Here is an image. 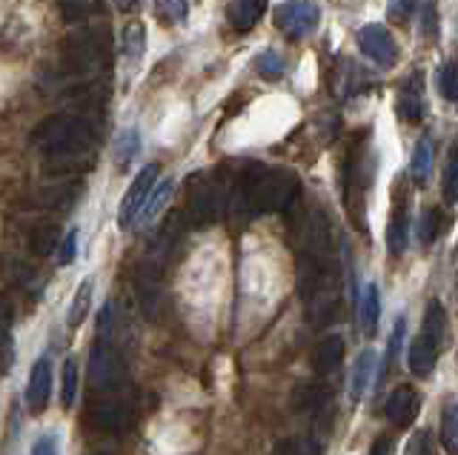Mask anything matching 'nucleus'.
<instances>
[{"mask_svg":"<svg viewBox=\"0 0 458 455\" xmlns=\"http://www.w3.org/2000/svg\"><path fill=\"white\" fill-rule=\"evenodd\" d=\"M441 444L450 455H458V404L444 409L441 418Z\"/></svg>","mask_w":458,"mask_h":455,"instance_id":"obj_30","label":"nucleus"},{"mask_svg":"<svg viewBox=\"0 0 458 455\" xmlns=\"http://www.w3.org/2000/svg\"><path fill=\"white\" fill-rule=\"evenodd\" d=\"M32 455H57V441L55 435H43L32 444Z\"/></svg>","mask_w":458,"mask_h":455,"instance_id":"obj_40","label":"nucleus"},{"mask_svg":"<svg viewBox=\"0 0 458 455\" xmlns=\"http://www.w3.org/2000/svg\"><path fill=\"white\" fill-rule=\"evenodd\" d=\"M404 455H438L436 452V444H433V435L427 430H419L410 441H407V450Z\"/></svg>","mask_w":458,"mask_h":455,"instance_id":"obj_35","label":"nucleus"},{"mask_svg":"<svg viewBox=\"0 0 458 455\" xmlns=\"http://www.w3.org/2000/svg\"><path fill=\"white\" fill-rule=\"evenodd\" d=\"M121 46H123L126 61H140V58H143V52H147V26H143L140 21L126 23Z\"/></svg>","mask_w":458,"mask_h":455,"instance_id":"obj_24","label":"nucleus"},{"mask_svg":"<svg viewBox=\"0 0 458 455\" xmlns=\"http://www.w3.org/2000/svg\"><path fill=\"white\" fill-rule=\"evenodd\" d=\"M376 181V155H372L369 130H358L350 138L347 155L341 161V192L344 209L358 232H367V195Z\"/></svg>","mask_w":458,"mask_h":455,"instance_id":"obj_1","label":"nucleus"},{"mask_svg":"<svg viewBox=\"0 0 458 455\" xmlns=\"http://www.w3.org/2000/svg\"><path fill=\"white\" fill-rule=\"evenodd\" d=\"M135 4H138V0H114V6H118L121 12H129Z\"/></svg>","mask_w":458,"mask_h":455,"instance_id":"obj_43","label":"nucleus"},{"mask_svg":"<svg viewBox=\"0 0 458 455\" xmlns=\"http://www.w3.org/2000/svg\"><path fill=\"white\" fill-rule=\"evenodd\" d=\"M272 455H321L318 441L304 438V435H293V438H281L276 447H272Z\"/></svg>","mask_w":458,"mask_h":455,"instance_id":"obj_28","label":"nucleus"},{"mask_svg":"<svg viewBox=\"0 0 458 455\" xmlns=\"http://www.w3.org/2000/svg\"><path fill=\"white\" fill-rule=\"evenodd\" d=\"M32 144L40 149L43 158L55 164H72L89 152L92 130L89 123L75 115H52L35 130Z\"/></svg>","mask_w":458,"mask_h":455,"instance_id":"obj_3","label":"nucleus"},{"mask_svg":"<svg viewBox=\"0 0 458 455\" xmlns=\"http://www.w3.org/2000/svg\"><path fill=\"white\" fill-rule=\"evenodd\" d=\"M429 175H433V144H429L427 138H421L410 158V178L419 183V187H424Z\"/></svg>","mask_w":458,"mask_h":455,"instance_id":"obj_21","label":"nucleus"},{"mask_svg":"<svg viewBox=\"0 0 458 455\" xmlns=\"http://www.w3.org/2000/svg\"><path fill=\"white\" fill-rule=\"evenodd\" d=\"M140 152V135L138 130H123L118 138H114V152H112V161L114 166L126 169L129 164L135 161V155Z\"/></svg>","mask_w":458,"mask_h":455,"instance_id":"obj_23","label":"nucleus"},{"mask_svg":"<svg viewBox=\"0 0 458 455\" xmlns=\"http://www.w3.org/2000/svg\"><path fill=\"white\" fill-rule=\"evenodd\" d=\"M52 398V361L49 355L35 361L32 373H29V383H26V407L32 416H40L43 409L49 407Z\"/></svg>","mask_w":458,"mask_h":455,"instance_id":"obj_10","label":"nucleus"},{"mask_svg":"<svg viewBox=\"0 0 458 455\" xmlns=\"http://www.w3.org/2000/svg\"><path fill=\"white\" fill-rule=\"evenodd\" d=\"M421 21H424L427 35H429V38H436V6H433V0H427V4H424Z\"/></svg>","mask_w":458,"mask_h":455,"instance_id":"obj_41","label":"nucleus"},{"mask_svg":"<svg viewBox=\"0 0 458 455\" xmlns=\"http://www.w3.org/2000/svg\"><path fill=\"white\" fill-rule=\"evenodd\" d=\"M123 381V361L114 350L112 338H98V344L89 355V383L95 390L106 392Z\"/></svg>","mask_w":458,"mask_h":455,"instance_id":"obj_6","label":"nucleus"},{"mask_svg":"<svg viewBox=\"0 0 458 455\" xmlns=\"http://www.w3.org/2000/svg\"><path fill=\"white\" fill-rule=\"evenodd\" d=\"M410 240V183L407 178H398L393 183V209L390 223H386V252L404 255Z\"/></svg>","mask_w":458,"mask_h":455,"instance_id":"obj_7","label":"nucleus"},{"mask_svg":"<svg viewBox=\"0 0 458 455\" xmlns=\"http://www.w3.org/2000/svg\"><path fill=\"white\" fill-rule=\"evenodd\" d=\"M78 258V230H69V235L61 240V266H69L72 261Z\"/></svg>","mask_w":458,"mask_h":455,"instance_id":"obj_38","label":"nucleus"},{"mask_svg":"<svg viewBox=\"0 0 458 455\" xmlns=\"http://www.w3.org/2000/svg\"><path fill=\"white\" fill-rule=\"evenodd\" d=\"M255 69H258V75H264L267 80H276V78H281L286 72V63H284V58L278 52L267 49V52H261L255 58Z\"/></svg>","mask_w":458,"mask_h":455,"instance_id":"obj_31","label":"nucleus"},{"mask_svg":"<svg viewBox=\"0 0 458 455\" xmlns=\"http://www.w3.org/2000/svg\"><path fill=\"white\" fill-rule=\"evenodd\" d=\"M444 335H447V312H444L441 301H429L424 309L421 333L410 344V355H407V364H410L412 375H419V378L433 375L438 352L444 347Z\"/></svg>","mask_w":458,"mask_h":455,"instance_id":"obj_4","label":"nucleus"},{"mask_svg":"<svg viewBox=\"0 0 458 455\" xmlns=\"http://www.w3.org/2000/svg\"><path fill=\"white\" fill-rule=\"evenodd\" d=\"M441 192L447 204H458V138L453 140L450 155H447V166H444V178H441Z\"/></svg>","mask_w":458,"mask_h":455,"instance_id":"obj_25","label":"nucleus"},{"mask_svg":"<svg viewBox=\"0 0 458 455\" xmlns=\"http://www.w3.org/2000/svg\"><path fill=\"white\" fill-rule=\"evenodd\" d=\"M157 173H161V166L157 164H147L138 173V178L132 181V187L126 190L123 201H121V212H118V223L121 230H129V226L135 223V218L140 215L143 204L149 201V195L155 190V181H157Z\"/></svg>","mask_w":458,"mask_h":455,"instance_id":"obj_9","label":"nucleus"},{"mask_svg":"<svg viewBox=\"0 0 458 455\" xmlns=\"http://www.w3.org/2000/svg\"><path fill=\"white\" fill-rule=\"evenodd\" d=\"M438 92L447 101H458V63H447L438 69Z\"/></svg>","mask_w":458,"mask_h":455,"instance_id":"obj_33","label":"nucleus"},{"mask_svg":"<svg viewBox=\"0 0 458 455\" xmlns=\"http://www.w3.org/2000/svg\"><path fill=\"white\" fill-rule=\"evenodd\" d=\"M419 392H415L412 387H407V383H401V387H395L390 392V398H386L384 404V416L390 418V424L395 426H410L415 421V416H419Z\"/></svg>","mask_w":458,"mask_h":455,"instance_id":"obj_12","label":"nucleus"},{"mask_svg":"<svg viewBox=\"0 0 458 455\" xmlns=\"http://www.w3.org/2000/svg\"><path fill=\"white\" fill-rule=\"evenodd\" d=\"M301 192V181L293 169L281 166H252L241 178L233 201L252 212H286Z\"/></svg>","mask_w":458,"mask_h":455,"instance_id":"obj_2","label":"nucleus"},{"mask_svg":"<svg viewBox=\"0 0 458 455\" xmlns=\"http://www.w3.org/2000/svg\"><path fill=\"white\" fill-rule=\"evenodd\" d=\"M224 192L215 181L198 175L192 181V190H190V201H186V212H190V218L195 226H207V223H215L221 218V209H224Z\"/></svg>","mask_w":458,"mask_h":455,"instance_id":"obj_8","label":"nucleus"},{"mask_svg":"<svg viewBox=\"0 0 458 455\" xmlns=\"http://www.w3.org/2000/svg\"><path fill=\"white\" fill-rule=\"evenodd\" d=\"M369 455H393V441L390 438H378L376 444H372V450H369Z\"/></svg>","mask_w":458,"mask_h":455,"instance_id":"obj_42","label":"nucleus"},{"mask_svg":"<svg viewBox=\"0 0 458 455\" xmlns=\"http://www.w3.org/2000/svg\"><path fill=\"white\" fill-rule=\"evenodd\" d=\"M190 0H155V18L161 26H178L186 21Z\"/></svg>","mask_w":458,"mask_h":455,"instance_id":"obj_26","label":"nucleus"},{"mask_svg":"<svg viewBox=\"0 0 458 455\" xmlns=\"http://www.w3.org/2000/svg\"><path fill=\"white\" fill-rule=\"evenodd\" d=\"M100 9V0H61V12L66 21H83Z\"/></svg>","mask_w":458,"mask_h":455,"instance_id":"obj_32","label":"nucleus"},{"mask_svg":"<svg viewBox=\"0 0 458 455\" xmlns=\"http://www.w3.org/2000/svg\"><path fill=\"white\" fill-rule=\"evenodd\" d=\"M267 9V0H233L226 9V18L233 23L235 32H250L252 26L261 21Z\"/></svg>","mask_w":458,"mask_h":455,"instance_id":"obj_16","label":"nucleus"},{"mask_svg":"<svg viewBox=\"0 0 458 455\" xmlns=\"http://www.w3.org/2000/svg\"><path fill=\"white\" fill-rule=\"evenodd\" d=\"M438 230H441V212L436 206H427L419 215V223H415V238H419L421 247H429L438 238Z\"/></svg>","mask_w":458,"mask_h":455,"instance_id":"obj_27","label":"nucleus"},{"mask_svg":"<svg viewBox=\"0 0 458 455\" xmlns=\"http://www.w3.org/2000/svg\"><path fill=\"white\" fill-rule=\"evenodd\" d=\"M55 240H57V230H55V226H40V230L32 235V244H35V252L38 255H49L57 247Z\"/></svg>","mask_w":458,"mask_h":455,"instance_id":"obj_37","label":"nucleus"},{"mask_svg":"<svg viewBox=\"0 0 458 455\" xmlns=\"http://www.w3.org/2000/svg\"><path fill=\"white\" fill-rule=\"evenodd\" d=\"M344 361V338L341 335H327L318 341V347H315L312 352V364L318 373H333V369H338Z\"/></svg>","mask_w":458,"mask_h":455,"instance_id":"obj_18","label":"nucleus"},{"mask_svg":"<svg viewBox=\"0 0 458 455\" xmlns=\"http://www.w3.org/2000/svg\"><path fill=\"white\" fill-rule=\"evenodd\" d=\"M75 398H78V361L66 358L64 361V378H61V404H64V409L75 407Z\"/></svg>","mask_w":458,"mask_h":455,"instance_id":"obj_29","label":"nucleus"},{"mask_svg":"<svg viewBox=\"0 0 458 455\" xmlns=\"http://www.w3.org/2000/svg\"><path fill=\"white\" fill-rule=\"evenodd\" d=\"M358 49H361L372 63L378 66H393L395 63V44L390 32L381 23H369L358 32Z\"/></svg>","mask_w":458,"mask_h":455,"instance_id":"obj_11","label":"nucleus"},{"mask_svg":"<svg viewBox=\"0 0 458 455\" xmlns=\"http://www.w3.org/2000/svg\"><path fill=\"white\" fill-rule=\"evenodd\" d=\"M324 395L327 392L318 387V383H304V387H298V392H295V407L298 409H310L315 404H321Z\"/></svg>","mask_w":458,"mask_h":455,"instance_id":"obj_34","label":"nucleus"},{"mask_svg":"<svg viewBox=\"0 0 458 455\" xmlns=\"http://www.w3.org/2000/svg\"><path fill=\"white\" fill-rule=\"evenodd\" d=\"M376 350H361L358 352V358L352 364V373H350V401L358 404L364 398L367 387H369V381H372V369H376Z\"/></svg>","mask_w":458,"mask_h":455,"instance_id":"obj_15","label":"nucleus"},{"mask_svg":"<svg viewBox=\"0 0 458 455\" xmlns=\"http://www.w3.org/2000/svg\"><path fill=\"white\" fill-rule=\"evenodd\" d=\"M89 421L92 426H98V430H104V433H121L129 424V409L118 398H98L89 407Z\"/></svg>","mask_w":458,"mask_h":455,"instance_id":"obj_13","label":"nucleus"},{"mask_svg":"<svg viewBox=\"0 0 458 455\" xmlns=\"http://www.w3.org/2000/svg\"><path fill=\"white\" fill-rule=\"evenodd\" d=\"M66 58L78 69H92L98 61H104V52H100L98 40H92V35H83L81 40H75V44L69 46Z\"/></svg>","mask_w":458,"mask_h":455,"instance_id":"obj_22","label":"nucleus"},{"mask_svg":"<svg viewBox=\"0 0 458 455\" xmlns=\"http://www.w3.org/2000/svg\"><path fill=\"white\" fill-rule=\"evenodd\" d=\"M321 23V9L312 0H284L276 9V26L293 40L312 35Z\"/></svg>","mask_w":458,"mask_h":455,"instance_id":"obj_5","label":"nucleus"},{"mask_svg":"<svg viewBox=\"0 0 458 455\" xmlns=\"http://www.w3.org/2000/svg\"><path fill=\"white\" fill-rule=\"evenodd\" d=\"M92 292H95V281L92 278H83L78 292H75V298H72V304H69V316H66L69 330H78V326L86 321V316H89V309H92Z\"/></svg>","mask_w":458,"mask_h":455,"instance_id":"obj_20","label":"nucleus"},{"mask_svg":"<svg viewBox=\"0 0 458 455\" xmlns=\"http://www.w3.org/2000/svg\"><path fill=\"white\" fill-rule=\"evenodd\" d=\"M404 333H407V321L398 318L395 326H393V335H390V347H386V364H384V369H390L393 361H398L401 344H404Z\"/></svg>","mask_w":458,"mask_h":455,"instance_id":"obj_36","label":"nucleus"},{"mask_svg":"<svg viewBox=\"0 0 458 455\" xmlns=\"http://www.w3.org/2000/svg\"><path fill=\"white\" fill-rule=\"evenodd\" d=\"M424 87H421V75H410L404 80V87H401V95H398V115L410 121V123H419L424 118Z\"/></svg>","mask_w":458,"mask_h":455,"instance_id":"obj_14","label":"nucleus"},{"mask_svg":"<svg viewBox=\"0 0 458 455\" xmlns=\"http://www.w3.org/2000/svg\"><path fill=\"white\" fill-rule=\"evenodd\" d=\"M415 9V0H390V9H386V15L395 23H404Z\"/></svg>","mask_w":458,"mask_h":455,"instance_id":"obj_39","label":"nucleus"},{"mask_svg":"<svg viewBox=\"0 0 458 455\" xmlns=\"http://www.w3.org/2000/svg\"><path fill=\"white\" fill-rule=\"evenodd\" d=\"M378 321H381V295L376 283H367L361 292V301H358V324H361V333L372 338L378 330Z\"/></svg>","mask_w":458,"mask_h":455,"instance_id":"obj_17","label":"nucleus"},{"mask_svg":"<svg viewBox=\"0 0 458 455\" xmlns=\"http://www.w3.org/2000/svg\"><path fill=\"white\" fill-rule=\"evenodd\" d=\"M172 190H175V183H172V181H161V183H157V187L152 190L149 201L143 204L140 215L135 218V223L140 226V230H143V226H152V223H155V218L161 215V212H164V206L169 204V198H172Z\"/></svg>","mask_w":458,"mask_h":455,"instance_id":"obj_19","label":"nucleus"}]
</instances>
